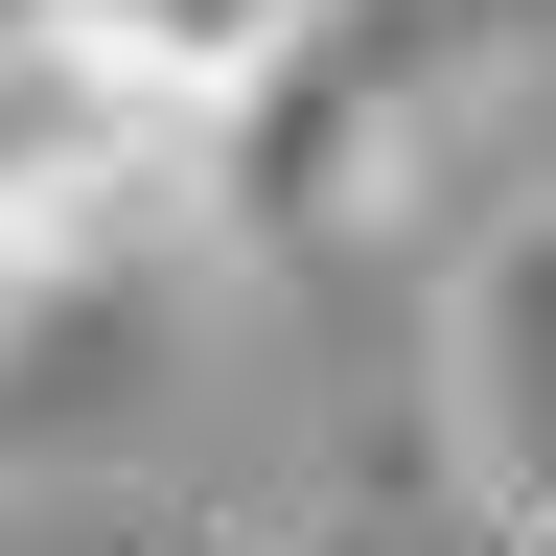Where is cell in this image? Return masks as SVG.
I'll return each instance as SVG.
<instances>
[{
	"mask_svg": "<svg viewBox=\"0 0 556 556\" xmlns=\"http://www.w3.org/2000/svg\"><path fill=\"white\" fill-rule=\"evenodd\" d=\"M93 24H116L139 70H186V93H255V70H278V47H302V24H325V0H93Z\"/></svg>",
	"mask_w": 556,
	"mask_h": 556,
	"instance_id": "3957f363",
	"label": "cell"
},
{
	"mask_svg": "<svg viewBox=\"0 0 556 556\" xmlns=\"http://www.w3.org/2000/svg\"><path fill=\"white\" fill-rule=\"evenodd\" d=\"M441 394H464V486L556 533V208H533V232L464 278V325H441Z\"/></svg>",
	"mask_w": 556,
	"mask_h": 556,
	"instance_id": "7a4b0ae2",
	"label": "cell"
},
{
	"mask_svg": "<svg viewBox=\"0 0 556 556\" xmlns=\"http://www.w3.org/2000/svg\"><path fill=\"white\" fill-rule=\"evenodd\" d=\"M208 208V93L186 70H139L93 0H47V24H0V232L47 278H93L139 232H186Z\"/></svg>",
	"mask_w": 556,
	"mask_h": 556,
	"instance_id": "6da1fadb",
	"label": "cell"
},
{
	"mask_svg": "<svg viewBox=\"0 0 556 556\" xmlns=\"http://www.w3.org/2000/svg\"><path fill=\"white\" fill-rule=\"evenodd\" d=\"M24 278H47V255H24V232H0V325H24Z\"/></svg>",
	"mask_w": 556,
	"mask_h": 556,
	"instance_id": "277c9868",
	"label": "cell"
},
{
	"mask_svg": "<svg viewBox=\"0 0 556 556\" xmlns=\"http://www.w3.org/2000/svg\"><path fill=\"white\" fill-rule=\"evenodd\" d=\"M0 24H47V0H0Z\"/></svg>",
	"mask_w": 556,
	"mask_h": 556,
	"instance_id": "5b68a950",
	"label": "cell"
}]
</instances>
